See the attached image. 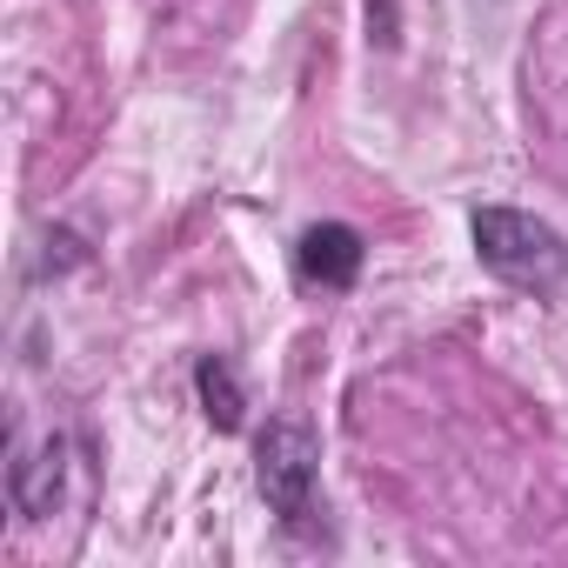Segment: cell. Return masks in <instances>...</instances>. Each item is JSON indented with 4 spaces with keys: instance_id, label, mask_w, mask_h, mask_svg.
Wrapping results in <instances>:
<instances>
[{
    "instance_id": "cell-1",
    "label": "cell",
    "mask_w": 568,
    "mask_h": 568,
    "mask_svg": "<svg viewBox=\"0 0 568 568\" xmlns=\"http://www.w3.org/2000/svg\"><path fill=\"white\" fill-rule=\"evenodd\" d=\"M468 241H475V261L508 281V288H528V295H548L568 281V241L541 221V214H521V207H475L468 221Z\"/></svg>"
},
{
    "instance_id": "cell-2",
    "label": "cell",
    "mask_w": 568,
    "mask_h": 568,
    "mask_svg": "<svg viewBox=\"0 0 568 568\" xmlns=\"http://www.w3.org/2000/svg\"><path fill=\"white\" fill-rule=\"evenodd\" d=\"M254 488L288 535H308L322 515V442L302 422H267L254 435Z\"/></svg>"
},
{
    "instance_id": "cell-3",
    "label": "cell",
    "mask_w": 568,
    "mask_h": 568,
    "mask_svg": "<svg viewBox=\"0 0 568 568\" xmlns=\"http://www.w3.org/2000/svg\"><path fill=\"white\" fill-rule=\"evenodd\" d=\"M362 261H368V241L348 221H315L295 241V267H302V281H315V288H355Z\"/></svg>"
},
{
    "instance_id": "cell-4",
    "label": "cell",
    "mask_w": 568,
    "mask_h": 568,
    "mask_svg": "<svg viewBox=\"0 0 568 568\" xmlns=\"http://www.w3.org/2000/svg\"><path fill=\"white\" fill-rule=\"evenodd\" d=\"M61 475H68V442H61V435H48L41 455H28V442H14V462H8L14 515H21V521L54 515V501H61Z\"/></svg>"
},
{
    "instance_id": "cell-5",
    "label": "cell",
    "mask_w": 568,
    "mask_h": 568,
    "mask_svg": "<svg viewBox=\"0 0 568 568\" xmlns=\"http://www.w3.org/2000/svg\"><path fill=\"white\" fill-rule=\"evenodd\" d=\"M194 395H201V415H207L221 435H234V428L247 422V395H241V382H234V368H227L221 355H201V362H194Z\"/></svg>"
}]
</instances>
